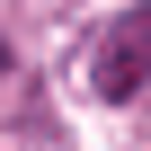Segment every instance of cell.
Here are the masks:
<instances>
[{
	"instance_id": "obj_1",
	"label": "cell",
	"mask_w": 151,
	"mask_h": 151,
	"mask_svg": "<svg viewBox=\"0 0 151 151\" xmlns=\"http://www.w3.org/2000/svg\"><path fill=\"white\" fill-rule=\"evenodd\" d=\"M142 89H151V9H124V18H107L98 45H89V98L124 107V98H142Z\"/></svg>"
},
{
	"instance_id": "obj_2",
	"label": "cell",
	"mask_w": 151,
	"mask_h": 151,
	"mask_svg": "<svg viewBox=\"0 0 151 151\" xmlns=\"http://www.w3.org/2000/svg\"><path fill=\"white\" fill-rule=\"evenodd\" d=\"M0 89H9V45H0Z\"/></svg>"
}]
</instances>
